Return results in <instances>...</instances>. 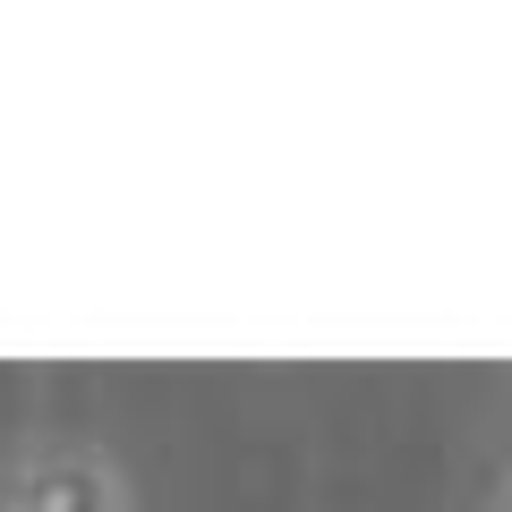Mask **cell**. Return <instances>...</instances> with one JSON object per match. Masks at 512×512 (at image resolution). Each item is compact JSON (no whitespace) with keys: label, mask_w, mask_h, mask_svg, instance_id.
<instances>
[{"label":"cell","mask_w":512,"mask_h":512,"mask_svg":"<svg viewBox=\"0 0 512 512\" xmlns=\"http://www.w3.org/2000/svg\"><path fill=\"white\" fill-rule=\"evenodd\" d=\"M487 512H512V453H504V478H495V504Z\"/></svg>","instance_id":"cell-1"}]
</instances>
